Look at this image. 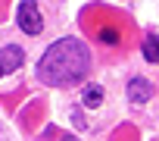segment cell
Returning a JSON list of instances; mask_svg holds the SVG:
<instances>
[{
  "label": "cell",
  "mask_w": 159,
  "mask_h": 141,
  "mask_svg": "<svg viewBox=\"0 0 159 141\" xmlns=\"http://www.w3.org/2000/svg\"><path fill=\"white\" fill-rule=\"evenodd\" d=\"M91 69V50L81 38H59L53 41L41 63H38V79L44 85H53V88H66V85H75L88 75Z\"/></svg>",
  "instance_id": "obj_1"
},
{
  "label": "cell",
  "mask_w": 159,
  "mask_h": 141,
  "mask_svg": "<svg viewBox=\"0 0 159 141\" xmlns=\"http://www.w3.org/2000/svg\"><path fill=\"white\" fill-rule=\"evenodd\" d=\"M16 22H19V28H22L25 35H31V38L44 32V16H41V10H38L34 0H22V3H19Z\"/></svg>",
  "instance_id": "obj_2"
},
{
  "label": "cell",
  "mask_w": 159,
  "mask_h": 141,
  "mask_svg": "<svg viewBox=\"0 0 159 141\" xmlns=\"http://www.w3.org/2000/svg\"><path fill=\"white\" fill-rule=\"evenodd\" d=\"M22 60H25L22 47H16V44H7L3 50H0V72H3V75L16 72V69L22 66Z\"/></svg>",
  "instance_id": "obj_3"
},
{
  "label": "cell",
  "mask_w": 159,
  "mask_h": 141,
  "mask_svg": "<svg viewBox=\"0 0 159 141\" xmlns=\"http://www.w3.org/2000/svg\"><path fill=\"white\" fill-rule=\"evenodd\" d=\"M128 100L131 104H147L150 97H153V85H150V79H140V75H134L131 82H128Z\"/></svg>",
  "instance_id": "obj_4"
},
{
  "label": "cell",
  "mask_w": 159,
  "mask_h": 141,
  "mask_svg": "<svg viewBox=\"0 0 159 141\" xmlns=\"http://www.w3.org/2000/svg\"><path fill=\"white\" fill-rule=\"evenodd\" d=\"M140 50H143V60H147V63H159V35L150 32V35L143 38Z\"/></svg>",
  "instance_id": "obj_5"
},
{
  "label": "cell",
  "mask_w": 159,
  "mask_h": 141,
  "mask_svg": "<svg viewBox=\"0 0 159 141\" xmlns=\"http://www.w3.org/2000/svg\"><path fill=\"white\" fill-rule=\"evenodd\" d=\"M100 97H103V94H100L97 85H88V88H84V104H88V107H100Z\"/></svg>",
  "instance_id": "obj_6"
},
{
  "label": "cell",
  "mask_w": 159,
  "mask_h": 141,
  "mask_svg": "<svg viewBox=\"0 0 159 141\" xmlns=\"http://www.w3.org/2000/svg\"><path fill=\"white\" fill-rule=\"evenodd\" d=\"M100 41H109V44H116V41H119V35H116L112 28H103V32H100Z\"/></svg>",
  "instance_id": "obj_7"
},
{
  "label": "cell",
  "mask_w": 159,
  "mask_h": 141,
  "mask_svg": "<svg viewBox=\"0 0 159 141\" xmlns=\"http://www.w3.org/2000/svg\"><path fill=\"white\" fill-rule=\"evenodd\" d=\"M62 141H78V138H72V135H66V138H62Z\"/></svg>",
  "instance_id": "obj_8"
}]
</instances>
